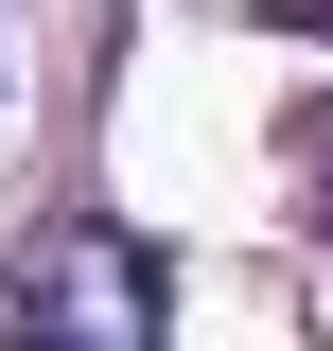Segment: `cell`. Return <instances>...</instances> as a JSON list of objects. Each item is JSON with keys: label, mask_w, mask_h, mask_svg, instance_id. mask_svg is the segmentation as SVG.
I'll return each instance as SVG.
<instances>
[{"label": "cell", "mask_w": 333, "mask_h": 351, "mask_svg": "<svg viewBox=\"0 0 333 351\" xmlns=\"http://www.w3.org/2000/svg\"><path fill=\"white\" fill-rule=\"evenodd\" d=\"M0 334H158V263L140 246H106V228H53V246H18L0 263Z\"/></svg>", "instance_id": "1"}]
</instances>
